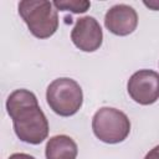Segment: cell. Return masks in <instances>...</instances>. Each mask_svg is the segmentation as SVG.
I'll use <instances>...</instances> for the list:
<instances>
[{"instance_id": "277c9868", "label": "cell", "mask_w": 159, "mask_h": 159, "mask_svg": "<svg viewBox=\"0 0 159 159\" xmlns=\"http://www.w3.org/2000/svg\"><path fill=\"white\" fill-rule=\"evenodd\" d=\"M92 129L101 142L117 144L129 135L130 122L122 111L112 107H102L92 118Z\"/></svg>"}, {"instance_id": "5b68a950", "label": "cell", "mask_w": 159, "mask_h": 159, "mask_svg": "<svg viewBox=\"0 0 159 159\" xmlns=\"http://www.w3.org/2000/svg\"><path fill=\"white\" fill-rule=\"evenodd\" d=\"M130 98L142 104L149 106L159 99V73L153 70H139L134 72L127 83Z\"/></svg>"}, {"instance_id": "3957f363", "label": "cell", "mask_w": 159, "mask_h": 159, "mask_svg": "<svg viewBox=\"0 0 159 159\" xmlns=\"http://www.w3.org/2000/svg\"><path fill=\"white\" fill-rule=\"evenodd\" d=\"M46 101L56 114L61 117L73 116L83 103L82 88L72 78H56L46 89Z\"/></svg>"}, {"instance_id": "7c38bea8", "label": "cell", "mask_w": 159, "mask_h": 159, "mask_svg": "<svg viewBox=\"0 0 159 159\" xmlns=\"http://www.w3.org/2000/svg\"><path fill=\"white\" fill-rule=\"evenodd\" d=\"M144 5L152 10H159V1H144Z\"/></svg>"}, {"instance_id": "7a4b0ae2", "label": "cell", "mask_w": 159, "mask_h": 159, "mask_svg": "<svg viewBox=\"0 0 159 159\" xmlns=\"http://www.w3.org/2000/svg\"><path fill=\"white\" fill-rule=\"evenodd\" d=\"M19 14L30 32L37 39L51 37L58 29L57 9L50 1L24 0L19 2Z\"/></svg>"}, {"instance_id": "8fae6325", "label": "cell", "mask_w": 159, "mask_h": 159, "mask_svg": "<svg viewBox=\"0 0 159 159\" xmlns=\"http://www.w3.org/2000/svg\"><path fill=\"white\" fill-rule=\"evenodd\" d=\"M7 159H35V157L26 154V153H14Z\"/></svg>"}, {"instance_id": "8992f818", "label": "cell", "mask_w": 159, "mask_h": 159, "mask_svg": "<svg viewBox=\"0 0 159 159\" xmlns=\"http://www.w3.org/2000/svg\"><path fill=\"white\" fill-rule=\"evenodd\" d=\"M71 40L81 51L93 52L102 45V27L93 16L80 17L76 20V24L71 31Z\"/></svg>"}, {"instance_id": "52a82bcc", "label": "cell", "mask_w": 159, "mask_h": 159, "mask_svg": "<svg viewBox=\"0 0 159 159\" xmlns=\"http://www.w3.org/2000/svg\"><path fill=\"white\" fill-rule=\"evenodd\" d=\"M138 25L137 11L125 4H117L108 9L104 15V26L117 36L130 35Z\"/></svg>"}, {"instance_id": "ba28073f", "label": "cell", "mask_w": 159, "mask_h": 159, "mask_svg": "<svg viewBox=\"0 0 159 159\" xmlns=\"http://www.w3.org/2000/svg\"><path fill=\"white\" fill-rule=\"evenodd\" d=\"M78 148L76 142L65 134L55 135L46 143L45 155L46 159H76Z\"/></svg>"}, {"instance_id": "30bf717a", "label": "cell", "mask_w": 159, "mask_h": 159, "mask_svg": "<svg viewBox=\"0 0 159 159\" xmlns=\"http://www.w3.org/2000/svg\"><path fill=\"white\" fill-rule=\"evenodd\" d=\"M143 159H159V145H157L153 149H150L145 154V157Z\"/></svg>"}, {"instance_id": "6da1fadb", "label": "cell", "mask_w": 159, "mask_h": 159, "mask_svg": "<svg viewBox=\"0 0 159 159\" xmlns=\"http://www.w3.org/2000/svg\"><path fill=\"white\" fill-rule=\"evenodd\" d=\"M6 109L17 138L29 144H40L48 135V122L36 96L27 89H16L6 99Z\"/></svg>"}, {"instance_id": "9c48e42d", "label": "cell", "mask_w": 159, "mask_h": 159, "mask_svg": "<svg viewBox=\"0 0 159 159\" xmlns=\"http://www.w3.org/2000/svg\"><path fill=\"white\" fill-rule=\"evenodd\" d=\"M53 6L57 10H62V11H72L75 14H82L86 12L91 2L86 1V0H70V1H53L52 2Z\"/></svg>"}]
</instances>
